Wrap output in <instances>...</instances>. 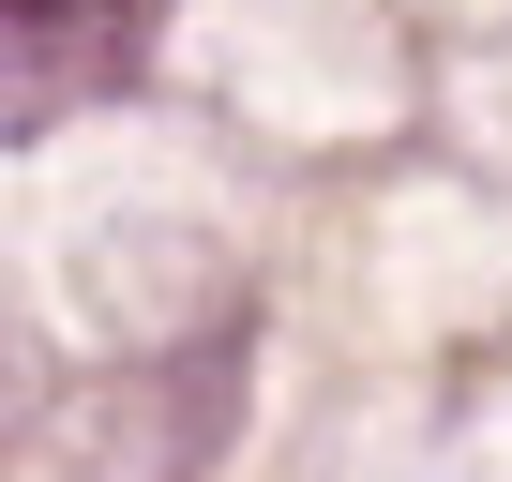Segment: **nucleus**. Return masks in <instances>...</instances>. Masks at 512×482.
<instances>
[{
    "label": "nucleus",
    "instance_id": "nucleus-1",
    "mask_svg": "<svg viewBox=\"0 0 512 482\" xmlns=\"http://www.w3.org/2000/svg\"><path fill=\"white\" fill-rule=\"evenodd\" d=\"M166 0H0V136H46L61 106L121 91L151 61Z\"/></svg>",
    "mask_w": 512,
    "mask_h": 482
}]
</instances>
